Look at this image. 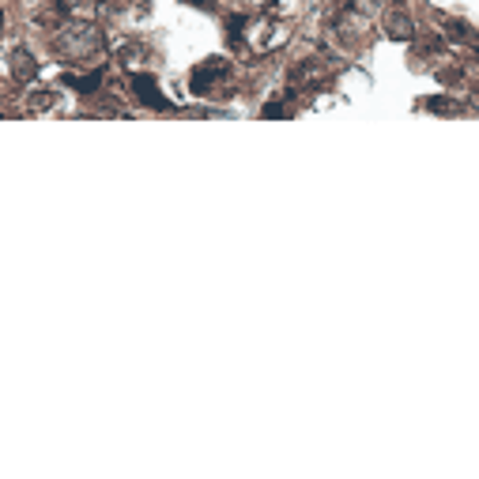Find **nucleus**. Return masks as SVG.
Wrapping results in <instances>:
<instances>
[{"instance_id":"nucleus-1","label":"nucleus","mask_w":479,"mask_h":479,"mask_svg":"<svg viewBox=\"0 0 479 479\" xmlns=\"http://www.w3.org/2000/svg\"><path fill=\"white\" fill-rule=\"evenodd\" d=\"M219 79H231V64H223V61H204L201 69L193 72V91H196V95H204V91H211Z\"/></svg>"},{"instance_id":"nucleus-2","label":"nucleus","mask_w":479,"mask_h":479,"mask_svg":"<svg viewBox=\"0 0 479 479\" xmlns=\"http://www.w3.org/2000/svg\"><path fill=\"white\" fill-rule=\"evenodd\" d=\"M132 87H136V95H140V102H148V106H170L163 95H158V87H155V79H148V76H132Z\"/></svg>"}]
</instances>
